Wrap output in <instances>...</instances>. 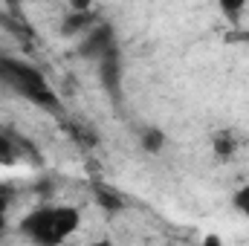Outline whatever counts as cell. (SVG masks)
<instances>
[{
  "label": "cell",
  "instance_id": "obj_1",
  "mask_svg": "<svg viewBox=\"0 0 249 246\" xmlns=\"http://www.w3.org/2000/svg\"><path fill=\"white\" fill-rule=\"evenodd\" d=\"M81 226V211L75 206L67 203H47L32 209L29 214H23L20 220V232L41 246H55V244H67Z\"/></svg>",
  "mask_w": 249,
  "mask_h": 246
},
{
  "label": "cell",
  "instance_id": "obj_5",
  "mask_svg": "<svg viewBox=\"0 0 249 246\" xmlns=\"http://www.w3.org/2000/svg\"><path fill=\"white\" fill-rule=\"evenodd\" d=\"M162 145H165V133H162L160 127H148V130H142V148H145L148 154H160Z\"/></svg>",
  "mask_w": 249,
  "mask_h": 246
},
{
  "label": "cell",
  "instance_id": "obj_9",
  "mask_svg": "<svg viewBox=\"0 0 249 246\" xmlns=\"http://www.w3.org/2000/svg\"><path fill=\"white\" fill-rule=\"evenodd\" d=\"M70 9H93L96 6V0H64Z\"/></svg>",
  "mask_w": 249,
  "mask_h": 246
},
{
  "label": "cell",
  "instance_id": "obj_6",
  "mask_svg": "<svg viewBox=\"0 0 249 246\" xmlns=\"http://www.w3.org/2000/svg\"><path fill=\"white\" fill-rule=\"evenodd\" d=\"M232 206H235V211H238L241 217H247L249 220V183L241 185V188L232 194Z\"/></svg>",
  "mask_w": 249,
  "mask_h": 246
},
{
  "label": "cell",
  "instance_id": "obj_7",
  "mask_svg": "<svg viewBox=\"0 0 249 246\" xmlns=\"http://www.w3.org/2000/svg\"><path fill=\"white\" fill-rule=\"evenodd\" d=\"M232 151H235V136H232V133H220V136L214 139V154H217L220 159H229Z\"/></svg>",
  "mask_w": 249,
  "mask_h": 246
},
{
  "label": "cell",
  "instance_id": "obj_10",
  "mask_svg": "<svg viewBox=\"0 0 249 246\" xmlns=\"http://www.w3.org/2000/svg\"><path fill=\"white\" fill-rule=\"evenodd\" d=\"M9 3H23V0H9Z\"/></svg>",
  "mask_w": 249,
  "mask_h": 246
},
{
  "label": "cell",
  "instance_id": "obj_8",
  "mask_svg": "<svg viewBox=\"0 0 249 246\" xmlns=\"http://www.w3.org/2000/svg\"><path fill=\"white\" fill-rule=\"evenodd\" d=\"M217 6H220V12L229 15V18H238V15L247 12V0H217Z\"/></svg>",
  "mask_w": 249,
  "mask_h": 246
},
{
  "label": "cell",
  "instance_id": "obj_3",
  "mask_svg": "<svg viewBox=\"0 0 249 246\" xmlns=\"http://www.w3.org/2000/svg\"><path fill=\"white\" fill-rule=\"evenodd\" d=\"M96 26H99V18L93 9H70L61 20V35L64 38H84Z\"/></svg>",
  "mask_w": 249,
  "mask_h": 246
},
{
  "label": "cell",
  "instance_id": "obj_2",
  "mask_svg": "<svg viewBox=\"0 0 249 246\" xmlns=\"http://www.w3.org/2000/svg\"><path fill=\"white\" fill-rule=\"evenodd\" d=\"M0 75H3L18 93L29 96V99H35V102H53L50 84H47V78H44L35 67L9 58V61H0Z\"/></svg>",
  "mask_w": 249,
  "mask_h": 246
},
{
  "label": "cell",
  "instance_id": "obj_4",
  "mask_svg": "<svg viewBox=\"0 0 249 246\" xmlns=\"http://www.w3.org/2000/svg\"><path fill=\"white\" fill-rule=\"evenodd\" d=\"M18 159H20V148H18V142H15L9 133L0 130V165H15Z\"/></svg>",
  "mask_w": 249,
  "mask_h": 246
}]
</instances>
